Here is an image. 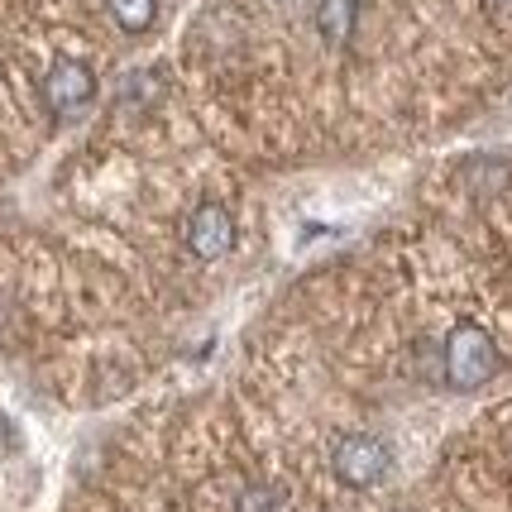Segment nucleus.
I'll return each mask as SVG.
<instances>
[{"label": "nucleus", "mask_w": 512, "mask_h": 512, "mask_svg": "<svg viewBox=\"0 0 512 512\" xmlns=\"http://www.w3.org/2000/svg\"><path fill=\"white\" fill-rule=\"evenodd\" d=\"M355 5L359 0H321L316 5V29L331 48H345L355 34Z\"/></svg>", "instance_id": "5"}, {"label": "nucleus", "mask_w": 512, "mask_h": 512, "mask_svg": "<svg viewBox=\"0 0 512 512\" xmlns=\"http://www.w3.org/2000/svg\"><path fill=\"white\" fill-rule=\"evenodd\" d=\"M96 101V72L87 63H77V58H63V63L48 67L44 77V106L58 120H72V115H82Z\"/></svg>", "instance_id": "3"}, {"label": "nucleus", "mask_w": 512, "mask_h": 512, "mask_svg": "<svg viewBox=\"0 0 512 512\" xmlns=\"http://www.w3.org/2000/svg\"><path fill=\"white\" fill-rule=\"evenodd\" d=\"M489 10H512V0H484Z\"/></svg>", "instance_id": "8"}, {"label": "nucleus", "mask_w": 512, "mask_h": 512, "mask_svg": "<svg viewBox=\"0 0 512 512\" xmlns=\"http://www.w3.org/2000/svg\"><path fill=\"white\" fill-rule=\"evenodd\" d=\"M441 364H446V383L460 388V393H474L498 374V345L493 335L479 326V321H455L446 335V350H441Z\"/></svg>", "instance_id": "1"}, {"label": "nucleus", "mask_w": 512, "mask_h": 512, "mask_svg": "<svg viewBox=\"0 0 512 512\" xmlns=\"http://www.w3.org/2000/svg\"><path fill=\"white\" fill-rule=\"evenodd\" d=\"M235 512H283V489H273V484H249V489L235 498Z\"/></svg>", "instance_id": "7"}, {"label": "nucleus", "mask_w": 512, "mask_h": 512, "mask_svg": "<svg viewBox=\"0 0 512 512\" xmlns=\"http://www.w3.org/2000/svg\"><path fill=\"white\" fill-rule=\"evenodd\" d=\"M331 469L340 484H350V489H374L388 479V469H393V450L383 436H369V431H350V436H340L331 450Z\"/></svg>", "instance_id": "2"}, {"label": "nucleus", "mask_w": 512, "mask_h": 512, "mask_svg": "<svg viewBox=\"0 0 512 512\" xmlns=\"http://www.w3.org/2000/svg\"><path fill=\"white\" fill-rule=\"evenodd\" d=\"M111 20L125 29V34H144L158 15V0H106Z\"/></svg>", "instance_id": "6"}, {"label": "nucleus", "mask_w": 512, "mask_h": 512, "mask_svg": "<svg viewBox=\"0 0 512 512\" xmlns=\"http://www.w3.org/2000/svg\"><path fill=\"white\" fill-rule=\"evenodd\" d=\"M230 245H235V216L221 201H201L187 216V249L197 259H221V254H230Z\"/></svg>", "instance_id": "4"}]
</instances>
